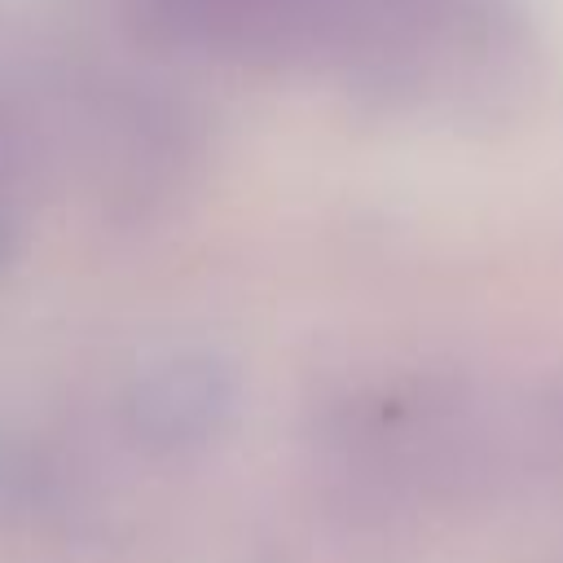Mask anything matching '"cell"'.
Returning <instances> with one entry per match:
<instances>
[{"instance_id":"cell-1","label":"cell","mask_w":563,"mask_h":563,"mask_svg":"<svg viewBox=\"0 0 563 563\" xmlns=\"http://www.w3.org/2000/svg\"><path fill=\"white\" fill-rule=\"evenodd\" d=\"M141 9L180 44L277 70H405L466 22V0H141Z\"/></svg>"}]
</instances>
